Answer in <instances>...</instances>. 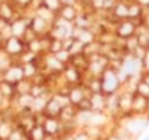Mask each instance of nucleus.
I'll use <instances>...</instances> for the list:
<instances>
[{
    "mask_svg": "<svg viewBox=\"0 0 149 140\" xmlns=\"http://www.w3.org/2000/svg\"><path fill=\"white\" fill-rule=\"evenodd\" d=\"M22 30V25H16V33H20Z\"/></svg>",
    "mask_w": 149,
    "mask_h": 140,
    "instance_id": "nucleus-4",
    "label": "nucleus"
},
{
    "mask_svg": "<svg viewBox=\"0 0 149 140\" xmlns=\"http://www.w3.org/2000/svg\"><path fill=\"white\" fill-rule=\"evenodd\" d=\"M77 140H87V137H84V136H80Z\"/></svg>",
    "mask_w": 149,
    "mask_h": 140,
    "instance_id": "nucleus-7",
    "label": "nucleus"
},
{
    "mask_svg": "<svg viewBox=\"0 0 149 140\" xmlns=\"http://www.w3.org/2000/svg\"><path fill=\"white\" fill-rule=\"evenodd\" d=\"M142 129H143V123H142V121H133V123L129 124V130H130L132 133H138V132H141Z\"/></svg>",
    "mask_w": 149,
    "mask_h": 140,
    "instance_id": "nucleus-1",
    "label": "nucleus"
},
{
    "mask_svg": "<svg viewBox=\"0 0 149 140\" xmlns=\"http://www.w3.org/2000/svg\"><path fill=\"white\" fill-rule=\"evenodd\" d=\"M47 129L49 130L51 133H54V130L56 129V124H55L54 121H48V123H47Z\"/></svg>",
    "mask_w": 149,
    "mask_h": 140,
    "instance_id": "nucleus-2",
    "label": "nucleus"
},
{
    "mask_svg": "<svg viewBox=\"0 0 149 140\" xmlns=\"http://www.w3.org/2000/svg\"><path fill=\"white\" fill-rule=\"evenodd\" d=\"M48 3H51L52 6H55V0H48Z\"/></svg>",
    "mask_w": 149,
    "mask_h": 140,
    "instance_id": "nucleus-6",
    "label": "nucleus"
},
{
    "mask_svg": "<svg viewBox=\"0 0 149 140\" xmlns=\"http://www.w3.org/2000/svg\"><path fill=\"white\" fill-rule=\"evenodd\" d=\"M10 77H16V78H17V77H19V71H13Z\"/></svg>",
    "mask_w": 149,
    "mask_h": 140,
    "instance_id": "nucleus-5",
    "label": "nucleus"
},
{
    "mask_svg": "<svg viewBox=\"0 0 149 140\" xmlns=\"http://www.w3.org/2000/svg\"><path fill=\"white\" fill-rule=\"evenodd\" d=\"M10 49L13 51V49H19V45L16 44V42H10Z\"/></svg>",
    "mask_w": 149,
    "mask_h": 140,
    "instance_id": "nucleus-3",
    "label": "nucleus"
}]
</instances>
